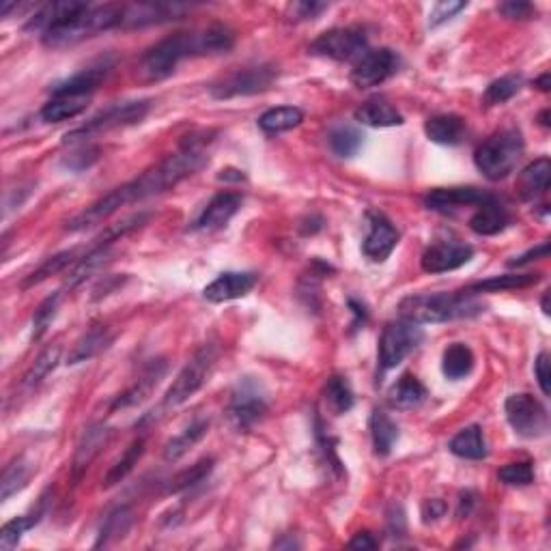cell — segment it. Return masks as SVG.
<instances>
[{
  "label": "cell",
  "instance_id": "obj_1",
  "mask_svg": "<svg viewBox=\"0 0 551 551\" xmlns=\"http://www.w3.org/2000/svg\"><path fill=\"white\" fill-rule=\"evenodd\" d=\"M212 136L213 132H201V134L186 136V140L181 142V147L175 153L166 156L160 164L151 166L149 171L138 175L136 180L115 188V190L106 194V196H101L100 201H95L93 205L86 207L84 212H80L78 216L71 218L65 231H86V228L97 227V224L108 220L112 213L119 212L121 207L147 201V198L164 194L172 190L175 186H180L183 180L192 177L194 172L201 171V168L207 164V145L213 140Z\"/></svg>",
  "mask_w": 551,
  "mask_h": 551
},
{
  "label": "cell",
  "instance_id": "obj_2",
  "mask_svg": "<svg viewBox=\"0 0 551 551\" xmlns=\"http://www.w3.org/2000/svg\"><path fill=\"white\" fill-rule=\"evenodd\" d=\"M124 4H89L74 0L48 3L35 12L27 30L42 33L48 48H65L95 37L104 30L121 28Z\"/></svg>",
  "mask_w": 551,
  "mask_h": 551
},
{
  "label": "cell",
  "instance_id": "obj_3",
  "mask_svg": "<svg viewBox=\"0 0 551 551\" xmlns=\"http://www.w3.org/2000/svg\"><path fill=\"white\" fill-rule=\"evenodd\" d=\"M233 45V30L222 27V24H213V27L203 30H192V33H175L147 50L145 56L140 59V65H138V74H140L142 80L157 83V80H166L168 76L175 74L177 65L183 59L227 54Z\"/></svg>",
  "mask_w": 551,
  "mask_h": 551
},
{
  "label": "cell",
  "instance_id": "obj_4",
  "mask_svg": "<svg viewBox=\"0 0 551 551\" xmlns=\"http://www.w3.org/2000/svg\"><path fill=\"white\" fill-rule=\"evenodd\" d=\"M483 313V304L467 291L459 293H418L401 299V319L411 323H446Z\"/></svg>",
  "mask_w": 551,
  "mask_h": 551
},
{
  "label": "cell",
  "instance_id": "obj_5",
  "mask_svg": "<svg viewBox=\"0 0 551 551\" xmlns=\"http://www.w3.org/2000/svg\"><path fill=\"white\" fill-rule=\"evenodd\" d=\"M523 136L515 127L499 130L483 142L474 153L476 168L489 181L507 180L523 156Z\"/></svg>",
  "mask_w": 551,
  "mask_h": 551
},
{
  "label": "cell",
  "instance_id": "obj_6",
  "mask_svg": "<svg viewBox=\"0 0 551 551\" xmlns=\"http://www.w3.org/2000/svg\"><path fill=\"white\" fill-rule=\"evenodd\" d=\"M218 355H220V347L218 343H205L196 349V354L192 355L190 362L183 366L177 379L172 381V386L168 387L164 407H180L188 399H192L203 386L207 384L209 375H212L213 366H216Z\"/></svg>",
  "mask_w": 551,
  "mask_h": 551
},
{
  "label": "cell",
  "instance_id": "obj_7",
  "mask_svg": "<svg viewBox=\"0 0 551 551\" xmlns=\"http://www.w3.org/2000/svg\"><path fill=\"white\" fill-rule=\"evenodd\" d=\"M149 108H151L149 100L119 101V104H112L106 110L97 112L93 119L86 121L83 127H78V130L65 134L63 142L65 145H69V142H80V140H84V138L100 134V132H108V130H116V127L140 124V121L147 116V112H149Z\"/></svg>",
  "mask_w": 551,
  "mask_h": 551
},
{
  "label": "cell",
  "instance_id": "obj_8",
  "mask_svg": "<svg viewBox=\"0 0 551 551\" xmlns=\"http://www.w3.org/2000/svg\"><path fill=\"white\" fill-rule=\"evenodd\" d=\"M268 413V396H265L261 384L252 377L239 381L228 399L227 416L231 420L235 431L246 433L257 425Z\"/></svg>",
  "mask_w": 551,
  "mask_h": 551
},
{
  "label": "cell",
  "instance_id": "obj_9",
  "mask_svg": "<svg viewBox=\"0 0 551 551\" xmlns=\"http://www.w3.org/2000/svg\"><path fill=\"white\" fill-rule=\"evenodd\" d=\"M278 78V68L269 63L261 65H248V68H239L224 76L212 86V95L216 100H233V97L244 95H257L268 91Z\"/></svg>",
  "mask_w": 551,
  "mask_h": 551
},
{
  "label": "cell",
  "instance_id": "obj_10",
  "mask_svg": "<svg viewBox=\"0 0 551 551\" xmlns=\"http://www.w3.org/2000/svg\"><path fill=\"white\" fill-rule=\"evenodd\" d=\"M425 334L418 328V323H411L407 319L390 321L386 323L379 339V369L381 372L396 369L407 355L422 343Z\"/></svg>",
  "mask_w": 551,
  "mask_h": 551
},
{
  "label": "cell",
  "instance_id": "obj_11",
  "mask_svg": "<svg viewBox=\"0 0 551 551\" xmlns=\"http://www.w3.org/2000/svg\"><path fill=\"white\" fill-rule=\"evenodd\" d=\"M366 50H369V37H366L364 28L347 27L325 30L323 35H319L310 44L308 52L315 56H325V59L331 60H340V63H349V60H358Z\"/></svg>",
  "mask_w": 551,
  "mask_h": 551
},
{
  "label": "cell",
  "instance_id": "obj_12",
  "mask_svg": "<svg viewBox=\"0 0 551 551\" xmlns=\"http://www.w3.org/2000/svg\"><path fill=\"white\" fill-rule=\"evenodd\" d=\"M508 425L517 435L528 437H543L549 431V413L543 407V403L530 395H513L504 403Z\"/></svg>",
  "mask_w": 551,
  "mask_h": 551
},
{
  "label": "cell",
  "instance_id": "obj_13",
  "mask_svg": "<svg viewBox=\"0 0 551 551\" xmlns=\"http://www.w3.org/2000/svg\"><path fill=\"white\" fill-rule=\"evenodd\" d=\"M399 65L401 59L395 50H366V52L355 60L349 78L358 89H371V86H379L381 83H386L387 78H392V76L399 71Z\"/></svg>",
  "mask_w": 551,
  "mask_h": 551
},
{
  "label": "cell",
  "instance_id": "obj_14",
  "mask_svg": "<svg viewBox=\"0 0 551 551\" xmlns=\"http://www.w3.org/2000/svg\"><path fill=\"white\" fill-rule=\"evenodd\" d=\"M401 235L396 227L392 224L381 212H369L366 213V237L362 244L366 257L375 263H384L392 252H395L396 244H399Z\"/></svg>",
  "mask_w": 551,
  "mask_h": 551
},
{
  "label": "cell",
  "instance_id": "obj_15",
  "mask_svg": "<svg viewBox=\"0 0 551 551\" xmlns=\"http://www.w3.org/2000/svg\"><path fill=\"white\" fill-rule=\"evenodd\" d=\"M190 4L181 3H136L124 4L121 28H142L153 24H164L171 20H180L183 13L190 12Z\"/></svg>",
  "mask_w": 551,
  "mask_h": 551
},
{
  "label": "cell",
  "instance_id": "obj_16",
  "mask_svg": "<svg viewBox=\"0 0 551 551\" xmlns=\"http://www.w3.org/2000/svg\"><path fill=\"white\" fill-rule=\"evenodd\" d=\"M474 248L459 242H437L425 250L420 259L422 272L427 274H443L452 269L463 268L472 261Z\"/></svg>",
  "mask_w": 551,
  "mask_h": 551
},
{
  "label": "cell",
  "instance_id": "obj_17",
  "mask_svg": "<svg viewBox=\"0 0 551 551\" xmlns=\"http://www.w3.org/2000/svg\"><path fill=\"white\" fill-rule=\"evenodd\" d=\"M112 59H101L100 63L91 65L63 83L54 84L52 97H89L93 91L100 89V84L108 78L112 71Z\"/></svg>",
  "mask_w": 551,
  "mask_h": 551
},
{
  "label": "cell",
  "instance_id": "obj_18",
  "mask_svg": "<svg viewBox=\"0 0 551 551\" xmlns=\"http://www.w3.org/2000/svg\"><path fill=\"white\" fill-rule=\"evenodd\" d=\"M166 371H168V364L164 360H151L149 364L145 366V371L138 375V379L134 381V384L127 387L125 392H121V395L112 401L110 410L116 411V410H127V407H136L138 403L145 401L147 396L156 390L157 384L162 381V377L166 375Z\"/></svg>",
  "mask_w": 551,
  "mask_h": 551
},
{
  "label": "cell",
  "instance_id": "obj_19",
  "mask_svg": "<svg viewBox=\"0 0 551 551\" xmlns=\"http://www.w3.org/2000/svg\"><path fill=\"white\" fill-rule=\"evenodd\" d=\"M493 194H487L478 188H437L425 196V207L431 212H452L461 207H478L489 201Z\"/></svg>",
  "mask_w": 551,
  "mask_h": 551
},
{
  "label": "cell",
  "instance_id": "obj_20",
  "mask_svg": "<svg viewBox=\"0 0 551 551\" xmlns=\"http://www.w3.org/2000/svg\"><path fill=\"white\" fill-rule=\"evenodd\" d=\"M257 284V274L252 272H224L213 280L212 284H207L205 291H203V298L207 302L213 304H222V302H231V299L244 298L248 295L250 291L254 289Z\"/></svg>",
  "mask_w": 551,
  "mask_h": 551
},
{
  "label": "cell",
  "instance_id": "obj_21",
  "mask_svg": "<svg viewBox=\"0 0 551 551\" xmlns=\"http://www.w3.org/2000/svg\"><path fill=\"white\" fill-rule=\"evenodd\" d=\"M242 203H244L242 194H237V192L216 194V196H213L212 201L207 203V207L203 209V213L198 216V220H196V224H194V227H196L198 231H212V228H220L228 220H231L235 213L239 212Z\"/></svg>",
  "mask_w": 551,
  "mask_h": 551
},
{
  "label": "cell",
  "instance_id": "obj_22",
  "mask_svg": "<svg viewBox=\"0 0 551 551\" xmlns=\"http://www.w3.org/2000/svg\"><path fill=\"white\" fill-rule=\"evenodd\" d=\"M508 224L510 216L507 207H504L496 196H491L489 201H484L483 205H478L474 216L469 218V228L476 235H483V237H491V235L502 233Z\"/></svg>",
  "mask_w": 551,
  "mask_h": 551
},
{
  "label": "cell",
  "instance_id": "obj_23",
  "mask_svg": "<svg viewBox=\"0 0 551 551\" xmlns=\"http://www.w3.org/2000/svg\"><path fill=\"white\" fill-rule=\"evenodd\" d=\"M551 181V162L547 157H539L528 164L517 177V192L523 201H537L547 194Z\"/></svg>",
  "mask_w": 551,
  "mask_h": 551
},
{
  "label": "cell",
  "instance_id": "obj_24",
  "mask_svg": "<svg viewBox=\"0 0 551 551\" xmlns=\"http://www.w3.org/2000/svg\"><path fill=\"white\" fill-rule=\"evenodd\" d=\"M355 121L369 127H395L403 125V115L386 97H371L354 112Z\"/></svg>",
  "mask_w": 551,
  "mask_h": 551
},
{
  "label": "cell",
  "instance_id": "obj_25",
  "mask_svg": "<svg viewBox=\"0 0 551 551\" xmlns=\"http://www.w3.org/2000/svg\"><path fill=\"white\" fill-rule=\"evenodd\" d=\"M110 437V428L106 425H91L84 431L83 440L78 443V451L74 457V478L78 481L80 476L86 472V467L91 466V461L100 455L101 448L106 446Z\"/></svg>",
  "mask_w": 551,
  "mask_h": 551
},
{
  "label": "cell",
  "instance_id": "obj_26",
  "mask_svg": "<svg viewBox=\"0 0 551 551\" xmlns=\"http://www.w3.org/2000/svg\"><path fill=\"white\" fill-rule=\"evenodd\" d=\"M112 340H115V334H112L106 325H100V323L91 325L83 339H80L74 349H71L68 364H80V362L95 358V355H100L101 351L108 349V347L112 345Z\"/></svg>",
  "mask_w": 551,
  "mask_h": 551
},
{
  "label": "cell",
  "instance_id": "obj_27",
  "mask_svg": "<svg viewBox=\"0 0 551 551\" xmlns=\"http://www.w3.org/2000/svg\"><path fill=\"white\" fill-rule=\"evenodd\" d=\"M466 121L459 115H437L425 124V134L437 145H459L466 138Z\"/></svg>",
  "mask_w": 551,
  "mask_h": 551
},
{
  "label": "cell",
  "instance_id": "obj_28",
  "mask_svg": "<svg viewBox=\"0 0 551 551\" xmlns=\"http://www.w3.org/2000/svg\"><path fill=\"white\" fill-rule=\"evenodd\" d=\"M371 437H372V448H375L377 457H387L392 452V448L399 442V427L392 420L384 410H372L371 413Z\"/></svg>",
  "mask_w": 551,
  "mask_h": 551
},
{
  "label": "cell",
  "instance_id": "obj_29",
  "mask_svg": "<svg viewBox=\"0 0 551 551\" xmlns=\"http://www.w3.org/2000/svg\"><path fill=\"white\" fill-rule=\"evenodd\" d=\"M451 452L459 459H467V461H483L489 455L487 442H484L483 428L478 425L466 427L463 431H459L448 443Z\"/></svg>",
  "mask_w": 551,
  "mask_h": 551
},
{
  "label": "cell",
  "instance_id": "obj_30",
  "mask_svg": "<svg viewBox=\"0 0 551 551\" xmlns=\"http://www.w3.org/2000/svg\"><path fill=\"white\" fill-rule=\"evenodd\" d=\"M427 399V387L422 386V381L416 375H405L399 377L395 386L387 392V403H390L395 410H413V407L420 405Z\"/></svg>",
  "mask_w": 551,
  "mask_h": 551
},
{
  "label": "cell",
  "instance_id": "obj_31",
  "mask_svg": "<svg viewBox=\"0 0 551 551\" xmlns=\"http://www.w3.org/2000/svg\"><path fill=\"white\" fill-rule=\"evenodd\" d=\"M302 108H298V106H278V108H269L259 116V127L265 134H283V132L302 125Z\"/></svg>",
  "mask_w": 551,
  "mask_h": 551
},
{
  "label": "cell",
  "instance_id": "obj_32",
  "mask_svg": "<svg viewBox=\"0 0 551 551\" xmlns=\"http://www.w3.org/2000/svg\"><path fill=\"white\" fill-rule=\"evenodd\" d=\"M132 523H134V513L130 507H116L106 515L104 525L100 530V537L95 540V547H106V545L115 543V540L124 539L130 532Z\"/></svg>",
  "mask_w": 551,
  "mask_h": 551
},
{
  "label": "cell",
  "instance_id": "obj_33",
  "mask_svg": "<svg viewBox=\"0 0 551 551\" xmlns=\"http://www.w3.org/2000/svg\"><path fill=\"white\" fill-rule=\"evenodd\" d=\"M86 106H89V97H52L39 112V116L45 124H63V121L83 115Z\"/></svg>",
  "mask_w": 551,
  "mask_h": 551
},
{
  "label": "cell",
  "instance_id": "obj_34",
  "mask_svg": "<svg viewBox=\"0 0 551 551\" xmlns=\"http://www.w3.org/2000/svg\"><path fill=\"white\" fill-rule=\"evenodd\" d=\"M540 280V274H504L493 276L489 280H481V283L469 284L466 289L467 293H499V291H513V289H525L530 284H537Z\"/></svg>",
  "mask_w": 551,
  "mask_h": 551
},
{
  "label": "cell",
  "instance_id": "obj_35",
  "mask_svg": "<svg viewBox=\"0 0 551 551\" xmlns=\"http://www.w3.org/2000/svg\"><path fill=\"white\" fill-rule=\"evenodd\" d=\"M209 431V420H196L190 427L183 428L180 435L172 437L164 446V459L166 461H180L188 451H192Z\"/></svg>",
  "mask_w": 551,
  "mask_h": 551
},
{
  "label": "cell",
  "instance_id": "obj_36",
  "mask_svg": "<svg viewBox=\"0 0 551 551\" xmlns=\"http://www.w3.org/2000/svg\"><path fill=\"white\" fill-rule=\"evenodd\" d=\"M44 510H45V498H42V504H39L37 510H33L30 515H22V517H15L12 522L4 523L3 530H0V549L12 551L13 547H18L24 532L33 528L35 523H39V519L44 517Z\"/></svg>",
  "mask_w": 551,
  "mask_h": 551
},
{
  "label": "cell",
  "instance_id": "obj_37",
  "mask_svg": "<svg viewBox=\"0 0 551 551\" xmlns=\"http://www.w3.org/2000/svg\"><path fill=\"white\" fill-rule=\"evenodd\" d=\"M323 399L325 403H328L330 411L336 413V416L349 411L355 403V396H354V390H351L349 379L343 375H331L330 379L325 381Z\"/></svg>",
  "mask_w": 551,
  "mask_h": 551
},
{
  "label": "cell",
  "instance_id": "obj_38",
  "mask_svg": "<svg viewBox=\"0 0 551 551\" xmlns=\"http://www.w3.org/2000/svg\"><path fill=\"white\" fill-rule=\"evenodd\" d=\"M474 369V354L467 345L455 343L443 351L442 358V371L448 379L457 381L467 377Z\"/></svg>",
  "mask_w": 551,
  "mask_h": 551
},
{
  "label": "cell",
  "instance_id": "obj_39",
  "mask_svg": "<svg viewBox=\"0 0 551 551\" xmlns=\"http://www.w3.org/2000/svg\"><path fill=\"white\" fill-rule=\"evenodd\" d=\"M30 476H33V466L27 459H15V461L9 463L3 472V481H0V499L7 502L15 493L22 491L28 484Z\"/></svg>",
  "mask_w": 551,
  "mask_h": 551
},
{
  "label": "cell",
  "instance_id": "obj_40",
  "mask_svg": "<svg viewBox=\"0 0 551 551\" xmlns=\"http://www.w3.org/2000/svg\"><path fill=\"white\" fill-rule=\"evenodd\" d=\"M78 259H80L78 250H65V252H59V254H54V257L45 259V261L39 265V268L35 269L27 280H24L22 289L35 287V284L44 283V280L50 278V276H56V274L65 272L68 268H74V265L78 263Z\"/></svg>",
  "mask_w": 551,
  "mask_h": 551
},
{
  "label": "cell",
  "instance_id": "obj_41",
  "mask_svg": "<svg viewBox=\"0 0 551 551\" xmlns=\"http://www.w3.org/2000/svg\"><path fill=\"white\" fill-rule=\"evenodd\" d=\"M145 443H147L145 437H136V440L132 442L130 446H127V451L124 452V457H121L119 461H116L115 466L108 469V474H106V476H104V487L106 489H110V487H115V484H119L127 476V474H130L132 469H134L136 463L140 461V457L145 455Z\"/></svg>",
  "mask_w": 551,
  "mask_h": 551
},
{
  "label": "cell",
  "instance_id": "obj_42",
  "mask_svg": "<svg viewBox=\"0 0 551 551\" xmlns=\"http://www.w3.org/2000/svg\"><path fill=\"white\" fill-rule=\"evenodd\" d=\"M59 362H60V347L59 345H52V347H48V349H44L42 354L35 358L33 364L28 366V371L24 372L22 386H27V387L39 386L45 379V377H48L50 372L56 369V364H59Z\"/></svg>",
  "mask_w": 551,
  "mask_h": 551
},
{
  "label": "cell",
  "instance_id": "obj_43",
  "mask_svg": "<svg viewBox=\"0 0 551 551\" xmlns=\"http://www.w3.org/2000/svg\"><path fill=\"white\" fill-rule=\"evenodd\" d=\"M212 469H213V459L212 457L201 459V461L194 463V466H190L188 469H183V472H180L175 478H172L171 487H168V493H181L196 487L198 483H203L209 474H212Z\"/></svg>",
  "mask_w": 551,
  "mask_h": 551
},
{
  "label": "cell",
  "instance_id": "obj_44",
  "mask_svg": "<svg viewBox=\"0 0 551 551\" xmlns=\"http://www.w3.org/2000/svg\"><path fill=\"white\" fill-rule=\"evenodd\" d=\"M362 136L355 127L336 125L330 132V147L339 157H354L362 147Z\"/></svg>",
  "mask_w": 551,
  "mask_h": 551
},
{
  "label": "cell",
  "instance_id": "obj_45",
  "mask_svg": "<svg viewBox=\"0 0 551 551\" xmlns=\"http://www.w3.org/2000/svg\"><path fill=\"white\" fill-rule=\"evenodd\" d=\"M519 89H522V78H519V76H504V78H499L487 86L483 100L487 106L504 104V101L513 100V97L519 93Z\"/></svg>",
  "mask_w": 551,
  "mask_h": 551
},
{
  "label": "cell",
  "instance_id": "obj_46",
  "mask_svg": "<svg viewBox=\"0 0 551 551\" xmlns=\"http://www.w3.org/2000/svg\"><path fill=\"white\" fill-rule=\"evenodd\" d=\"M60 291H56L54 295H50V298H45L42 304H39V308L35 310L33 315V340H39L42 336L48 331L50 323H52L54 315H56V308H59V302H60Z\"/></svg>",
  "mask_w": 551,
  "mask_h": 551
},
{
  "label": "cell",
  "instance_id": "obj_47",
  "mask_svg": "<svg viewBox=\"0 0 551 551\" xmlns=\"http://www.w3.org/2000/svg\"><path fill=\"white\" fill-rule=\"evenodd\" d=\"M498 478L504 484H510V487H525L534 481V469L532 463L522 461V463H508L498 472Z\"/></svg>",
  "mask_w": 551,
  "mask_h": 551
},
{
  "label": "cell",
  "instance_id": "obj_48",
  "mask_svg": "<svg viewBox=\"0 0 551 551\" xmlns=\"http://www.w3.org/2000/svg\"><path fill=\"white\" fill-rule=\"evenodd\" d=\"M97 157H100V149L97 147H91V145H84L80 147V149H76L74 153H69L68 157H63V164L65 168H69V171H84V168L93 166L97 162Z\"/></svg>",
  "mask_w": 551,
  "mask_h": 551
},
{
  "label": "cell",
  "instance_id": "obj_49",
  "mask_svg": "<svg viewBox=\"0 0 551 551\" xmlns=\"http://www.w3.org/2000/svg\"><path fill=\"white\" fill-rule=\"evenodd\" d=\"M467 7V3H452V0H443V3H437L435 7L431 9V13H428V27L431 28H437L442 27L443 22H448V20H452L459 12H463V9Z\"/></svg>",
  "mask_w": 551,
  "mask_h": 551
},
{
  "label": "cell",
  "instance_id": "obj_50",
  "mask_svg": "<svg viewBox=\"0 0 551 551\" xmlns=\"http://www.w3.org/2000/svg\"><path fill=\"white\" fill-rule=\"evenodd\" d=\"M325 3H295L291 4V20H315L321 12H325Z\"/></svg>",
  "mask_w": 551,
  "mask_h": 551
},
{
  "label": "cell",
  "instance_id": "obj_51",
  "mask_svg": "<svg viewBox=\"0 0 551 551\" xmlns=\"http://www.w3.org/2000/svg\"><path fill=\"white\" fill-rule=\"evenodd\" d=\"M534 377H537L540 392H543L545 396H549V354L547 351L539 354L537 362H534Z\"/></svg>",
  "mask_w": 551,
  "mask_h": 551
},
{
  "label": "cell",
  "instance_id": "obj_52",
  "mask_svg": "<svg viewBox=\"0 0 551 551\" xmlns=\"http://www.w3.org/2000/svg\"><path fill=\"white\" fill-rule=\"evenodd\" d=\"M446 510H448V504L443 502V499L440 498L427 499V502L422 504V522L425 523L437 522V519H442L443 515H446Z\"/></svg>",
  "mask_w": 551,
  "mask_h": 551
},
{
  "label": "cell",
  "instance_id": "obj_53",
  "mask_svg": "<svg viewBox=\"0 0 551 551\" xmlns=\"http://www.w3.org/2000/svg\"><path fill=\"white\" fill-rule=\"evenodd\" d=\"M549 254V244L543 242L540 246L528 250V252L522 254V257H515L513 261H508V268H522V265H528L530 261H539V259H547Z\"/></svg>",
  "mask_w": 551,
  "mask_h": 551
},
{
  "label": "cell",
  "instance_id": "obj_54",
  "mask_svg": "<svg viewBox=\"0 0 551 551\" xmlns=\"http://www.w3.org/2000/svg\"><path fill=\"white\" fill-rule=\"evenodd\" d=\"M499 12L510 20H528L530 15H532L534 7L528 3H504L499 4Z\"/></svg>",
  "mask_w": 551,
  "mask_h": 551
},
{
  "label": "cell",
  "instance_id": "obj_55",
  "mask_svg": "<svg viewBox=\"0 0 551 551\" xmlns=\"http://www.w3.org/2000/svg\"><path fill=\"white\" fill-rule=\"evenodd\" d=\"M347 547L349 549H377L379 547V543L372 539L371 532H360V534H355V539L349 540Z\"/></svg>",
  "mask_w": 551,
  "mask_h": 551
},
{
  "label": "cell",
  "instance_id": "obj_56",
  "mask_svg": "<svg viewBox=\"0 0 551 551\" xmlns=\"http://www.w3.org/2000/svg\"><path fill=\"white\" fill-rule=\"evenodd\" d=\"M476 493L474 491H466V493H461V496H459V508H457V515L459 517H467L469 513H472V508L476 507Z\"/></svg>",
  "mask_w": 551,
  "mask_h": 551
},
{
  "label": "cell",
  "instance_id": "obj_57",
  "mask_svg": "<svg viewBox=\"0 0 551 551\" xmlns=\"http://www.w3.org/2000/svg\"><path fill=\"white\" fill-rule=\"evenodd\" d=\"M349 308H351V313H354V317H355V321H354V325H358V323H364V321H366V317H369V313H366L364 304L355 302V299H349Z\"/></svg>",
  "mask_w": 551,
  "mask_h": 551
},
{
  "label": "cell",
  "instance_id": "obj_58",
  "mask_svg": "<svg viewBox=\"0 0 551 551\" xmlns=\"http://www.w3.org/2000/svg\"><path fill=\"white\" fill-rule=\"evenodd\" d=\"M218 180L220 181H244V175L239 171H222V175H218Z\"/></svg>",
  "mask_w": 551,
  "mask_h": 551
},
{
  "label": "cell",
  "instance_id": "obj_59",
  "mask_svg": "<svg viewBox=\"0 0 551 551\" xmlns=\"http://www.w3.org/2000/svg\"><path fill=\"white\" fill-rule=\"evenodd\" d=\"M534 86H539V89L543 91V93H547L549 86H551V83H549V74H543V76H540L537 83H534Z\"/></svg>",
  "mask_w": 551,
  "mask_h": 551
},
{
  "label": "cell",
  "instance_id": "obj_60",
  "mask_svg": "<svg viewBox=\"0 0 551 551\" xmlns=\"http://www.w3.org/2000/svg\"><path fill=\"white\" fill-rule=\"evenodd\" d=\"M547 119H549V110H543V112H540V116H539L540 125H543V127H549V121H547Z\"/></svg>",
  "mask_w": 551,
  "mask_h": 551
},
{
  "label": "cell",
  "instance_id": "obj_61",
  "mask_svg": "<svg viewBox=\"0 0 551 551\" xmlns=\"http://www.w3.org/2000/svg\"><path fill=\"white\" fill-rule=\"evenodd\" d=\"M540 306H543V313L549 315V293L543 295V302H540Z\"/></svg>",
  "mask_w": 551,
  "mask_h": 551
}]
</instances>
